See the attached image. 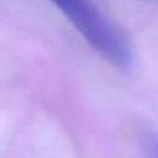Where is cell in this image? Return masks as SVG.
<instances>
[{
	"instance_id": "1",
	"label": "cell",
	"mask_w": 158,
	"mask_h": 158,
	"mask_svg": "<svg viewBox=\"0 0 158 158\" xmlns=\"http://www.w3.org/2000/svg\"><path fill=\"white\" fill-rule=\"evenodd\" d=\"M89 44L121 69H131L135 56L128 39L90 0H50Z\"/></svg>"
},
{
	"instance_id": "2",
	"label": "cell",
	"mask_w": 158,
	"mask_h": 158,
	"mask_svg": "<svg viewBox=\"0 0 158 158\" xmlns=\"http://www.w3.org/2000/svg\"><path fill=\"white\" fill-rule=\"evenodd\" d=\"M143 158H158V133L147 131L142 136Z\"/></svg>"
},
{
	"instance_id": "3",
	"label": "cell",
	"mask_w": 158,
	"mask_h": 158,
	"mask_svg": "<svg viewBox=\"0 0 158 158\" xmlns=\"http://www.w3.org/2000/svg\"><path fill=\"white\" fill-rule=\"evenodd\" d=\"M156 2H158V0H156Z\"/></svg>"
}]
</instances>
